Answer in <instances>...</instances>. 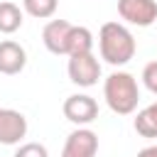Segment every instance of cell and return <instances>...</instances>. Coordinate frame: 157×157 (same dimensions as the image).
Wrapping results in <instances>:
<instances>
[{"label": "cell", "instance_id": "obj_1", "mask_svg": "<svg viewBox=\"0 0 157 157\" xmlns=\"http://www.w3.org/2000/svg\"><path fill=\"white\" fill-rule=\"evenodd\" d=\"M98 47H101V59H105L113 66H123L135 56V37L132 32L120 25V22H105L98 32Z\"/></svg>", "mask_w": 157, "mask_h": 157}, {"label": "cell", "instance_id": "obj_2", "mask_svg": "<svg viewBox=\"0 0 157 157\" xmlns=\"http://www.w3.org/2000/svg\"><path fill=\"white\" fill-rule=\"evenodd\" d=\"M103 98L113 113L130 115L140 101V88H137L135 76L128 71H113L103 83Z\"/></svg>", "mask_w": 157, "mask_h": 157}, {"label": "cell", "instance_id": "obj_3", "mask_svg": "<svg viewBox=\"0 0 157 157\" xmlns=\"http://www.w3.org/2000/svg\"><path fill=\"white\" fill-rule=\"evenodd\" d=\"M66 71H69V78H71L76 86L88 88V86H96L98 78H101V61L93 56V52H91V54L69 56Z\"/></svg>", "mask_w": 157, "mask_h": 157}, {"label": "cell", "instance_id": "obj_4", "mask_svg": "<svg viewBox=\"0 0 157 157\" xmlns=\"http://www.w3.org/2000/svg\"><path fill=\"white\" fill-rule=\"evenodd\" d=\"M61 110H64V118L66 120H71L74 125H88V123H93L96 118H98V103H96V98H91V96H86V93H74V96H69L66 101H64V105H61Z\"/></svg>", "mask_w": 157, "mask_h": 157}, {"label": "cell", "instance_id": "obj_5", "mask_svg": "<svg viewBox=\"0 0 157 157\" xmlns=\"http://www.w3.org/2000/svg\"><path fill=\"white\" fill-rule=\"evenodd\" d=\"M118 15L128 25L150 27L157 22V2L155 0H118Z\"/></svg>", "mask_w": 157, "mask_h": 157}, {"label": "cell", "instance_id": "obj_6", "mask_svg": "<svg viewBox=\"0 0 157 157\" xmlns=\"http://www.w3.org/2000/svg\"><path fill=\"white\" fill-rule=\"evenodd\" d=\"M96 152H98V135L88 128H78L66 137L61 157H96Z\"/></svg>", "mask_w": 157, "mask_h": 157}, {"label": "cell", "instance_id": "obj_7", "mask_svg": "<svg viewBox=\"0 0 157 157\" xmlns=\"http://www.w3.org/2000/svg\"><path fill=\"white\" fill-rule=\"evenodd\" d=\"M27 135V118L20 110L0 108V145H17Z\"/></svg>", "mask_w": 157, "mask_h": 157}, {"label": "cell", "instance_id": "obj_8", "mask_svg": "<svg viewBox=\"0 0 157 157\" xmlns=\"http://www.w3.org/2000/svg\"><path fill=\"white\" fill-rule=\"evenodd\" d=\"M25 64H27V52L22 44H17L12 39L0 42V74L15 76L25 69Z\"/></svg>", "mask_w": 157, "mask_h": 157}, {"label": "cell", "instance_id": "obj_9", "mask_svg": "<svg viewBox=\"0 0 157 157\" xmlns=\"http://www.w3.org/2000/svg\"><path fill=\"white\" fill-rule=\"evenodd\" d=\"M71 22L66 20H52L42 29V42L52 54H66V42H69Z\"/></svg>", "mask_w": 157, "mask_h": 157}, {"label": "cell", "instance_id": "obj_10", "mask_svg": "<svg viewBox=\"0 0 157 157\" xmlns=\"http://www.w3.org/2000/svg\"><path fill=\"white\" fill-rule=\"evenodd\" d=\"M93 49V34L88 27L71 25L69 42H66V56H78V54H91Z\"/></svg>", "mask_w": 157, "mask_h": 157}, {"label": "cell", "instance_id": "obj_11", "mask_svg": "<svg viewBox=\"0 0 157 157\" xmlns=\"http://www.w3.org/2000/svg\"><path fill=\"white\" fill-rule=\"evenodd\" d=\"M22 27V10L15 2H0V32L2 34H12Z\"/></svg>", "mask_w": 157, "mask_h": 157}, {"label": "cell", "instance_id": "obj_12", "mask_svg": "<svg viewBox=\"0 0 157 157\" xmlns=\"http://www.w3.org/2000/svg\"><path fill=\"white\" fill-rule=\"evenodd\" d=\"M135 130L142 137H157V101L142 108L135 118Z\"/></svg>", "mask_w": 157, "mask_h": 157}, {"label": "cell", "instance_id": "obj_13", "mask_svg": "<svg viewBox=\"0 0 157 157\" xmlns=\"http://www.w3.org/2000/svg\"><path fill=\"white\" fill-rule=\"evenodd\" d=\"M56 5H59V0H22L25 12H29L32 17H39V20L52 17L56 12Z\"/></svg>", "mask_w": 157, "mask_h": 157}, {"label": "cell", "instance_id": "obj_14", "mask_svg": "<svg viewBox=\"0 0 157 157\" xmlns=\"http://www.w3.org/2000/svg\"><path fill=\"white\" fill-rule=\"evenodd\" d=\"M15 157H49V152L42 142H25V145L17 147Z\"/></svg>", "mask_w": 157, "mask_h": 157}, {"label": "cell", "instance_id": "obj_15", "mask_svg": "<svg viewBox=\"0 0 157 157\" xmlns=\"http://www.w3.org/2000/svg\"><path fill=\"white\" fill-rule=\"evenodd\" d=\"M142 83L147 86V91H152L157 96V61L145 64V69H142Z\"/></svg>", "mask_w": 157, "mask_h": 157}, {"label": "cell", "instance_id": "obj_16", "mask_svg": "<svg viewBox=\"0 0 157 157\" xmlns=\"http://www.w3.org/2000/svg\"><path fill=\"white\" fill-rule=\"evenodd\" d=\"M137 157H157V145H150V147L140 150V152H137Z\"/></svg>", "mask_w": 157, "mask_h": 157}]
</instances>
